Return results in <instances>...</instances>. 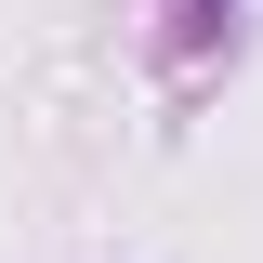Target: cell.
<instances>
[{"label": "cell", "instance_id": "6da1fadb", "mask_svg": "<svg viewBox=\"0 0 263 263\" xmlns=\"http://www.w3.org/2000/svg\"><path fill=\"white\" fill-rule=\"evenodd\" d=\"M237 27V0H184V53H197V40H224Z\"/></svg>", "mask_w": 263, "mask_h": 263}]
</instances>
